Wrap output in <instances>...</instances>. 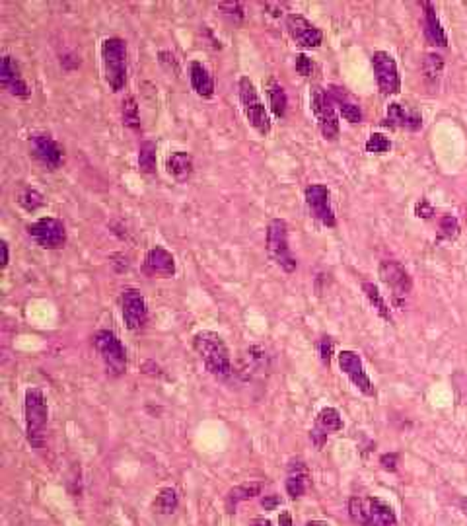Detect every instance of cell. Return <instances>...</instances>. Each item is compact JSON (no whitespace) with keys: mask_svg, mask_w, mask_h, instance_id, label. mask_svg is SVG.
Listing matches in <instances>:
<instances>
[{"mask_svg":"<svg viewBox=\"0 0 467 526\" xmlns=\"http://www.w3.org/2000/svg\"><path fill=\"white\" fill-rule=\"evenodd\" d=\"M193 349L212 377L228 378L232 375V357L224 339L215 332H197L193 335Z\"/></svg>","mask_w":467,"mask_h":526,"instance_id":"1","label":"cell"},{"mask_svg":"<svg viewBox=\"0 0 467 526\" xmlns=\"http://www.w3.org/2000/svg\"><path fill=\"white\" fill-rule=\"evenodd\" d=\"M348 517L353 522L363 526H398L395 508L381 497H351L348 499Z\"/></svg>","mask_w":467,"mask_h":526,"instance_id":"2","label":"cell"},{"mask_svg":"<svg viewBox=\"0 0 467 526\" xmlns=\"http://www.w3.org/2000/svg\"><path fill=\"white\" fill-rule=\"evenodd\" d=\"M102 67L107 86L121 92L127 82V43L121 37H105L102 41Z\"/></svg>","mask_w":467,"mask_h":526,"instance_id":"3","label":"cell"},{"mask_svg":"<svg viewBox=\"0 0 467 526\" xmlns=\"http://www.w3.org/2000/svg\"><path fill=\"white\" fill-rule=\"evenodd\" d=\"M238 97H240V105H242V112L248 123L259 133L261 137H269L271 129H273L271 117H269L265 104H263L259 92L250 76H240V80H238Z\"/></svg>","mask_w":467,"mask_h":526,"instance_id":"4","label":"cell"},{"mask_svg":"<svg viewBox=\"0 0 467 526\" xmlns=\"http://www.w3.org/2000/svg\"><path fill=\"white\" fill-rule=\"evenodd\" d=\"M24 421L29 443L34 447L41 445L45 427L49 421V405L41 388H27L24 398Z\"/></svg>","mask_w":467,"mask_h":526,"instance_id":"5","label":"cell"},{"mask_svg":"<svg viewBox=\"0 0 467 526\" xmlns=\"http://www.w3.org/2000/svg\"><path fill=\"white\" fill-rule=\"evenodd\" d=\"M94 347L109 377H121L127 372V349L117 333L100 330L94 335Z\"/></svg>","mask_w":467,"mask_h":526,"instance_id":"6","label":"cell"},{"mask_svg":"<svg viewBox=\"0 0 467 526\" xmlns=\"http://www.w3.org/2000/svg\"><path fill=\"white\" fill-rule=\"evenodd\" d=\"M267 254L285 273L296 271V257L288 245V222L273 219L267 224Z\"/></svg>","mask_w":467,"mask_h":526,"instance_id":"7","label":"cell"},{"mask_svg":"<svg viewBox=\"0 0 467 526\" xmlns=\"http://www.w3.org/2000/svg\"><path fill=\"white\" fill-rule=\"evenodd\" d=\"M378 275H380L381 283L388 287L393 306L399 310L405 308L407 297L413 290V279L403 267V263H399L398 259H384L378 267Z\"/></svg>","mask_w":467,"mask_h":526,"instance_id":"8","label":"cell"},{"mask_svg":"<svg viewBox=\"0 0 467 526\" xmlns=\"http://www.w3.org/2000/svg\"><path fill=\"white\" fill-rule=\"evenodd\" d=\"M310 109L318 127H320L323 139L333 140L339 135V117L337 107L333 104V100L329 96L327 88L311 86L310 90Z\"/></svg>","mask_w":467,"mask_h":526,"instance_id":"9","label":"cell"},{"mask_svg":"<svg viewBox=\"0 0 467 526\" xmlns=\"http://www.w3.org/2000/svg\"><path fill=\"white\" fill-rule=\"evenodd\" d=\"M26 230L35 244L43 250H61L69 240L65 222L55 217H41L32 224H27Z\"/></svg>","mask_w":467,"mask_h":526,"instance_id":"10","label":"cell"},{"mask_svg":"<svg viewBox=\"0 0 467 526\" xmlns=\"http://www.w3.org/2000/svg\"><path fill=\"white\" fill-rule=\"evenodd\" d=\"M304 199H306L310 215L320 224L327 228L337 227V219H335V213L331 207V191H329L327 185L310 184L304 189Z\"/></svg>","mask_w":467,"mask_h":526,"instance_id":"11","label":"cell"},{"mask_svg":"<svg viewBox=\"0 0 467 526\" xmlns=\"http://www.w3.org/2000/svg\"><path fill=\"white\" fill-rule=\"evenodd\" d=\"M27 142H29L32 156L45 170H59L65 164V150L49 133H32Z\"/></svg>","mask_w":467,"mask_h":526,"instance_id":"12","label":"cell"},{"mask_svg":"<svg viewBox=\"0 0 467 526\" xmlns=\"http://www.w3.org/2000/svg\"><path fill=\"white\" fill-rule=\"evenodd\" d=\"M372 69L376 84L384 96H395L401 90L398 62L388 51H376L372 55Z\"/></svg>","mask_w":467,"mask_h":526,"instance_id":"13","label":"cell"},{"mask_svg":"<svg viewBox=\"0 0 467 526\" xmlns=\"http://www.w3.org/2000/svg\"><path fill=\"white\" fill-rule=\"evenodd\" d=\"M337 360L341 372L353 382V386H355L356 390H360L364 396H370V398L376 396V388H374L372 380H370L366 368H364L363 357H360L356 351H341L337 355Z\"/></svg>","mask_w":467,"mask_h":526,"instance_id":"14","label":"cell"},{"mask_svg":"<svg viewBox=\"0 0 467 526\" xmlns=\"http://www.w3.org/2000/svg\"><path fill=\"white\" fill-rule=\"evenodd\" d=\"M121 314L123 322L130 332H139L148 322V306L147 298L135 287L123 290L121 295Z\"/></svg>","mask_w":467,"mask_h":526,"instance_id":"15","label":"cell"},{"mask_svg":"<svg viewBox=\"0 0 467 526\" xmlns=\"http://www.w3.org/2000/svg\"><path fill=\"white\" fill-rule=\"evenodd\" d=\"M285 26L288 35L292 37L298 47L302 49H318L323 41V34L318 26H313L308 18H304L302 14H288L285 20Z\"/></svg>","mask_w":467,"mask_h":526,"instance_id":"16","label":"cell"},{"mask_svg":"<svg viewBox=\"0 0 467 526\" xmlns=\"http://www.w3.org/2000/svg\"><path fill=\"white\" fill-rule=\"evenodd\" d=\"M0 82H2V86L8 90V94H12L14 97L27 100L32 96V90H29L27 82L22 76L20 65L10 55H4L2 61H0Z\"/></svg>","mask_w":467,"mask_h":526,"instance_id":"17","label":"cell"},{"mask_svg":"<svg viewBox=\"0 0 467 526\" xmlns=\"http://www.w3.org/2000/svg\"><path fill=\"white\" fill-rule=\"evenodd\" d=\"M142 273L147 277H173L175 275V257L164 245L150 248L142 259Z\"/></svg>","mask_w":467,"mask_h":526,"instance_id":"18","label":"cell"},{"mask_svg":"<svg viewBox=\"0 0 467 526\" xmlns=\"http://www.w3.org/2000/svg\"><path fill=\"white\" fill-rule=\"evenodd\" d=\"M286 493L290 499H300L311 487V472L308 464L300 458H292L286 468Z\"/></svg>","mask_w":467,"mask_h":526,"instance_id":"19","label":"cell"},{"mask_svg":"<svg viewBox=\"0 0 467 526\" xmlns=\"http://www.w3.org/2000/svg\"><path fill=\"white\" fill-rule=\"evenodd\" d=\"M386 125L395 127V129L419 131L423 127V115L419 114V112H409L403 104L393 102L386 109Z\"/></svg>","mask_w":467,"mask_h":526,"instance_id":"20","label":"cell"},{"mask_svg":"<svg viewBox=\"0 0 467 526\" xmlns=\"http://www.w3.org/2000/svg\"><path fill=\"white\" fill-rule=\"evenodd\" d=\"M421 8H423V26H424V37L431 45H436V47H446L448 45V37H446V32L442 27L440 20L436 16V8H434L433 2H421Z\"/></svg>","mask_w":467,"mask_h":526,"instance_id":"21","label":"cell"},{"mask_svg":"<svg viewBox=\"0 0 467 526\" xmlns=\"http://www.w3.org/2000/svg\"><path fill=\"white\" fill-rule=\"evenodd\" d=\"M329 96L333 100V104L339 109V114L341 117L348 123H360L363 121V109H360V105L356 104L355 100L351 97V94L346 92L345 88L341 86H329L327 88Z\"/></svg>","mask_w":467,"mask_h":526,"instance_id":"22","label":"cell"},{"mask_svg":"<svg viewBox=\"0 0 467 526\" xmlns=\"http://www.w3.org/2000/svg\"><path fill=\"white\" fill-rule=\"evenodd\" d=\"M189 80H191V88L193 92L199 97H208L215 96V79L212 74L208 72V69L203 65L201 61H191L189 62Z\"/></svg>","mask_w":467,"mask_h":526,"instance_id":"23","label":"cell"},{"mask_svg":"<svg viewBox=\"0 0 467 526\" xmlns=\"http://www.w3.org/2000/svg\"><path fill=\"white\" fill-rule=\"evenodd\" d=\"M165 170L168 174L172 175L175 182H187L191 175H193V170H195V162H193V156L185 150H177V152H172L168 160H165Z\"/></svg>","mask_w":467,"mask_h":526,"instance_id":"24","label":"cell"},{"mask_svg":"<svg viewBox=\"0 0 467 526\" xmlns=\"http://www.w3.org/2000/svg\"><path fill=\"white\" fill-rule=\"evenodd\" d=\"M269 367V357L267 351L263 349L261 345H250L245 355H243L242 365H240V372L243 378H251L257 372H263Z\"/></svg>","mask_w":467,"mask_h":526,"instance_id":"25","label":"cell"},{"mask_svg":"<svg viewBox=\"0 0 467 526\" xmlns=\"http://www.w3.org/2000/svg\"><path fill=\"white\" fill-rule=\"evenodd\" d=\"M263 487H265V483L263 482H243L240 483V485H236V487H232V490L228 491V495H226V508L232 513L234 508L238 507L240 503L261 495Z\"/></svg>","mask_w":467,"mask_h":526,"instance_id":"26","label":"cell"},{"mask_svg":"<svg viewBox=\"0 0 467 526\" xmlns=\"http://www.w3.org/2000/svg\"><path fill=\"white\" fill-rule=\"evenodd\" d=\"M267 97H269V107H271V112L275 117L278 119H283L286 115V109H288V96H286L285 88L283 84L278 82L277 79H271L267 80Z\"/></svg>","mask_w":467,"mask_h":526,"instance_id":"27","label":"cell"},{"mask_svg":"<svg viewBox=\"0 0 467 526\" xmlns=\"http://www.w3.org/2000/svg\"><path fill=\"white\" fill-rule=\"evenodd\" d=\"M363 292H364V297L368 298V302L372 304L374 310L378 312V316H380L381 320H386V322H389V324H393V312H391V308H389L388 300L384 298L380 289L374 285L372 281H364Z\"/></svg>","mask_w":467,"mask_h":526,"instance_id":"28","label":"cell"},{"mask_svg":"<svg viewBox=\"0 0 467 526\" xmlns=\"http://www.w3.org/2000/svg\"><path fill=\"white\" fill-rule=\"evenodd\" d=\"M313 429L321 431V433H337V431L343 429V417H341V413L335 407H331V405H325V407H321L318 415H316V425H313Z\"/></svg>","mask_w":467,"mask_h":526,"instance_id":"29","label":"cell"},{"mask_svg":"<svg viewBox=\"0 0 467 526\" xmlns=\"http://www.w3.org/2000/svg\"><path fill=\"white\" fill-rule=\"evenodd\" d=\"M156 513L160 515H172L175 508L180 507V495L173 487H162L156 493L154 503H152Z\"/></svg>","mask_w":467,"mask_h":526,"instance_id":"30","label":"cell"},{"mask_svg":"<svg viewBox=\"0 0 467 526\" xmlns=\"http://www.w3.org/2000/svg\"><path fill=\"white\" fill-rule=\"evenodd\" d=\"M121 119L125 127H129L130 131L139 133L140 131V115H139V104H137V97L127 96L123 97L121 102Z\"/></svg>","mask_w":467,"mask_h":526,"instance_id":"31","label":"cell"},{"mask_svg":"<svg viewBox=\"0 0 467 526\" xmlns=\"http://www.w3.org/2000/svg\"><path fill=\"white\" fill-rule=\"evenodd\" d=\"M461 232V227H459V220L454 217V215H442L438 219V236H436V242H452L456 240Z\"/></svg>","mask_w":467,"mask_h":526,"instance_id":"32","label":"cell"},{"mask_svg":"<svg viewBox=\"0 0 467 526\" xmlns=\"http://www.w3.org/2000/svg\"><path fill=\"white\" fill-rule=\"evenodd\" d=\"M139 168L148 175L156 174V144L152 140H142L139 147Z\"/></svg>","mask_w":467,"mask_h":526,"instance_id":"33","label":"cell"},{"mask_svg":"<svg viewBox=\"0 0 467 526\" xmlns=\"http://www.w3.org/2000/svg\"><path fill=\"white\" fill-rule=\"evenodd\" d=\"M18 205L27 213H35L45 205L43 193L37 191L35 187H24L22 191L18 193Z\"/></svg>","mask_w":467,"mask_h":526,"instance_id":"34","label":"cell"},{"mask_svg":"<svg viewBox=\"0 0 467 526\" xmlns=\"http://www.w3.org/2000/svg\"><path fill=\"white\" fill-rule=\"evenodd\" d=\"M424 79L428 82H436L444 72V57L440 53H426L423 59Z\"/></svg>","mask_w":467,"mask_h":526,"instance_id":"35","label":"cell"},{"mask_svg":"<svg viewBox=\"0 0 467 526\" xmlns=\"http://www.w3.org/2000/svg\"><path fill=\"white\" fill-rule=\"evenodd\" d=\"M364 149H366V152H370V154H386L391 149V140L384 133H372L368 137V140H366Z\"/></svg>","mask_w":467,"mask_h":526,"instance_id":"36","label":"cell"},{"mask_svg":"<svg viewBox=\"0 0 467 526\" xmlns=\"http://www.w3.org/2000/svg\"><path fill=\"white\" fill-rule=\"evenodd\" d=\"M333 349H335V343H333V339H331L329 335L320 337V342H318V353H320L321 363H323L325 367L331 365V359H333Z\"/></svg>","mask_w":467,"mask_h":526,"instance_id":"37","label":"cell"},{"mask_svg":"<svg viewBox=\"0 0 467 526\" xmlns=\"http://www.w3.org/2000/svg\"><path fill=\"white\" fill-rule=\"evenodd\" d=\"M295 69L300 76H306V79H308V76H311V72H313V61H311L308 55L298 53L295 57Z\"/></svg>","mask_w":467,"mask_h":526,"instance_id":"38","label":"cell"},{"mask_svg":"<svg viewBox=\"0 0 467 526\" xmlns=\"http://www.w3.org/2000/svg\"><path fill=\"white\" fill-rule=\"evenodd\" d=\"M413 213H415V217L417 219H423V220H428V219H433L434 217V207L431 205V201L428 199H419V201L415 203V207H413Z\"/></svg>","mask_w":467,"mask_h":526,"instance_id":"39","label":"cell"},{"mask_svg":"<svg viewBox=\"0 0 467 526\" xmlns=\"http://www.w3.org/2000/svg\"><path fill=\"white\" fill-rule=\"evenodd\" d=\"M218 8L224 12L226 16H232L236 20H242L243 18V4L242 2H220Z\"/></svg>","mask_w":467,"mask_h":526,"instance_id":"40","label":"cell"},{"mask_svg":"<svg viewBox=\"0 0 467 526\" xmlns=\"http://www.w3.org/2000/svg\"><path fill=\"white\" fill-rule=\"evenodd\" d=\"M380 466L381 470L386 472H398L399 468V454L398 452H386V454L380 456Z\"/></svg>","mask_w":467,"mask_h":526,"instance_id":"41","label":"cell"},{"mask_svg":"<svg viewBox=\"0 0 467 526\" xmlns=\"http://www.w3.org/2000/svg\"><path fill=\"white\" fill-rule=\"evenodd\" d=\"M158 59H160V62H162L168 70L180 72V61H177V57H175L172 51H160L158 53Z\"/></svg>","mask_w":467,"mask_h":526,"instance_id":"42","label":"cell"},{"mask_svg":"<svg viewBox=\"0 0 467 526\" xmlns=\"http://www.w3.org/2000/svg\"><path fill=\"white\" fill-rule=\"evenodd\" d=\"M310 438L313 440V445H316V447L321 448L323 445H325V440H327V435H325V433H321V431H318V429H311Z\"/></svg>","mask_w":467,"mask_h":526,"instance_id":"43","label":"cell"},{"mask_svg":"<svg viewBox=\"0 0 467 526\" xmlns=\"http://www.w3.org/2000/svg\"><path fill=\"white\" fill-rule=\"evenodd\" d=\"M144 365H147V367H150V370H142V372H144V375H150V377H164V372H162V368L158 367V365H156L154 360H147V363H144Z\"/></svg>","mask_w":467,"mask_h":526,"instance_id":"44","label":"cell"},{"mask_svg":"<svg viewBox=\"0 0 467 526\" xmlns=\"http://www.w3.org/2000/svg\"><path fill=\"white\" fill-rule=\"evenodd\" d=\"M278 526H295L292 522V515H290V511H280V515H278Z\"/></svg>","mask_w":467,"mask_h":526,"instance_id":"45","label":"cell"},{"mask_svg":"<svg viewBox=\"0 0 467 526\" xmlns=\"http://www.w3.org/2000/svg\"><path fill=\"white\" fill-rule=\"evenodd\" d=\"M261 505L265 507V511H271V508H275L278 505V497L277 495H267V497H263Z\"/></svg>","mask_w":467,"mask_h":526,"instance_id":"46","label":"cell"},{"mask_svg":"<svg viewBox=\"0 0 467 526\" xmlns=\"http://www.w3.org/2000/svg\"><path fill=\"white\" fill-rule=\"evenodd\" d=\"M0 252H2V269H4V267H6V265H8V262H10L8 244H6V242H4V240H2V242H0Z\"/></svg>","mask_w":467,"mask_h":526,"instance_id":"47","label":"cell"},{"mask_svg":"<svg viewBox=\"0 0 467 526\" xmlns=\"http://www.w3.org/2000/svg\"><path fill=\"white\" fill-rule=\"evenodd\" d=\"M251 526H275L269 518L265 517H255L253 520H251Z\"/></svg>","mask_w":467,"mask_h":526,"instance_id":"48","label":"cell"},{"mask_svg":"<svg viewBox=\"0 0 467 526\" xmlns=\"http://www.w3.org/2000/svg\"><path fill=\"white\" fill-rule=\"evenodd\" d=\"M459 508L463 511V515L467 517V497H461V499H459Z\"/></svg>","mask_w":467,"mask_h":526,"instance_id":"49","label":"cell"},{"mask_svg":"<svg viewBox=\"0 0 467 526\" xmlns=\"http://www.w3.org/2000/svg\"><path fill=\"white\" fill-rule=\"evenodd\" d=\"M306 526H329L327 522H323V520H308Z\"/></svg>","mask_w":467,"mask_h":526,"instance_id":"50","label":"cell"}]
</instances>
